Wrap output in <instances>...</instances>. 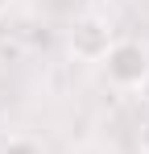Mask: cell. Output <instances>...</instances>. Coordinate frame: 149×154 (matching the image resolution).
Instances as JSON below:
<instances>
[{
    "label": "cell",
    "mask_w": 149,
    "mask_h": 154,
    "mask_svg": "<svg viewBox=\"0 0 149 154\" xmlns=\"http://www.w3.org/2000/svg\"><path fill=\"white\" fill-rule=\"evenodd\" d=\"M104 75L112 88H124V92H137L141 88V79L149 75V46L141 42H133V38H116L112 42V50L104 54Z\"/></svg>",
    "instance_id": "6da1fadb"
},
{
    "label": "cell",
    "mask_w": 149,
    "mask_h": 154,
    "mask_svg": "<svg viewBox=\"0 0 149 154\" xmlns=\"http://www.w3.org/2000/svg\"><path fill=\"white\" fill-rule=\"evenodd\" d=\"M112 42H116L112 21L99 17V13H83L71 25V38H66V46H71V54L79 63H104V54L112 50Z\"/></svg>",
    "instance_id": "7a4b0ae2"
},
{
    "label": "cell",
    "mask_w": 149,
    "mask_h": 154,
    "mask_svg": "<svg viewBox=\"0 0 149 154\" xmlns=\"http://www.w3.org/2000/svg\"><path fill=\"white\" fill-rule=\"evenodd\" d=\"M0 154H46L33 137H8L4 146H0Z\"/></svg>",
    "instance_id": "3957f363"
},
{
    "label": "cell",
    "mask_w": 149,
    "mask_h": 154,
    "mask_svg": "<svg viewBox=\"0 0 149 154\" xmlns=\"http://www.w3.org/2000/svg\"><path fill=\"white\" fill-rule=\"evenodd\" d=\"M137 100H141V104H145V108H149V75L141 79V88H137Z\"/></svg>",
    "instance_id": "277c9868"
},
{
    "label": "cell",
    "mask_w": 149,
    "mask_h": 154,
    "mask_svg": "<svg viewBox=\"0 0 149 154\" xmlns=\"http://www.w3.org/2000/svg\"><path fill=\"white\" fill-rule=\"evenodd\" d=\"M141 146H145V154H149V121H145V129H141Z\"/></svg>",
    "instance_id": "5b68a950"
},
{
    "label": "cell",
    "mask_w": 149,
    "mask_h": 154,
    "mask_svg": "<svg viewBox=\"0 0 149 154\" xmlns=\"http://www.w3.org/2000/svg\"><path fill=\"white\" fill-rule=\"evenodd\" d=\"M4 8H8V0H0V13H4Z\"/></svg>",
    "instance_id": "8992f818"
}]
</instances>
